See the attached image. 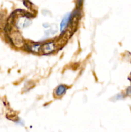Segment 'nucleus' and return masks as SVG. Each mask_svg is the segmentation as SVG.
Wrapping results in <instances>:
<instances>
[{
    "label": "nucleus",
    "instance_id": "f257e3e1",
    "mask_svg": "<svg viewBox=\"0 0 131 132\" xmlns=\"http://www.w3.org/2000/svg\"><path fill=\"white\" fill-rule=\"evenodd\" d=\"M69 18H70V15H69V14H68V15H66L64 18V19H62L60 26V31H61V32H63V31L65 30V28H66L68 22H69Z\"/></svg>",
    "mask_w": 131,
    "mask_h": 132
},
{
    "label": "nucleus",
    "instance_id": "f03ea898",
    "mask_svg": "<svg viewBox=\"0 0 131 132\" xmlns=\"http://www.w3.org/2000/svg\"><path fill=\"white\" fill-rule=\"evenodd\" d=\"M66 88L63 85H60L57 88L56 95L57 96H61L66 92Z\"/></svg>",
    "mask_w": 131,
    "mask_h": 132
}]
</instances>
